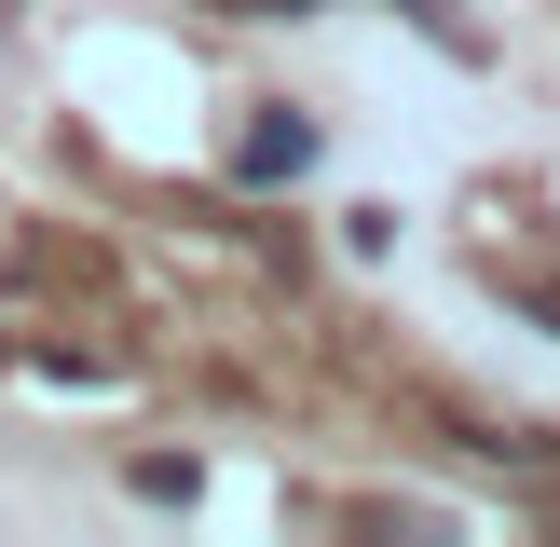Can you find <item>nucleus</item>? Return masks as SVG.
Masks as SVG:
<instances>
[{"instance_id": "nucleus-1", "label": "nucleus", "mask_w": 560, "mask_h": 547, "mask_svg": "<svg viewBox=\"0 0 560 547\" xmlns=\"http://www.w3.org/2000/svg\"><path fill=\"white\" fill-rule=\"evenodd\" d=\"M301 164H315V124H301V109H246L233 178H246V191H273V178H301Z\"/></svg>"}, {"instance_id": "nucleus-2", "label": "nucleus", "mask_w": 560, "mask_h": 547, "mask_svg": "<svg viewBox=\"0 0 560 547\" xmlns=\"http://www.w3.org/2000/svg\"><path fill=\"white\" fill-rule=\"evenodd\" d=\"M137 492H151V507H191V492H206V465H191V452H151V465H137Z\"/></svg>"}]
</instances>
